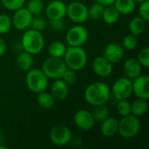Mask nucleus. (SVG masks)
Masks as SVG:
<instances>
[{
    "label": "nucleus",
    "mask_w": 149,
    "mask_h": 149,
    "mask_svg": "<svg viewBox=\"0 0 149 149\" xmlns=\"http://www.w3.org/2000/svg\"><path fill=\"white\" fill-rule=\"evenodd\" d=\"M32 17L33 16L27 8L22 7L15 10L11 18L12 25L18 31H25L31 27Z\"/></svg>",
    "instance_id": "9b49d317"
},
{
    "label": "nucleus",
    "mask_w": 149,
    "mask_h": 149,
    "mask_svg": "<svg viewBox=\"0 0 149 149\" xmlns=\"http://www.w3.org/2000/svg\"><path fill=\"white\" fill-rule=\"evenodd\" d=\"M120 15V14L118 11V10L115 8L113 4H112V5L105 6L102 18L104 22L107 23V24H113L119 20Z\"/></svg>",
    "instance_id": "b1692460"
},
{
    "label": "nucleus",
    "mask_w": 149,
    "mask_h": 149,
    "mask_svg": "<svg viewBox=\"0 0 149 149\" xmlns=\"http://www.w3.org/2000/svg\"><path fill=\"white\" fill-rule=\"evenodd\" d=\"M148 109V100L138 98L131 103V114L141 117L143 116Z\"/></svg>",
    "instance_id": "412c9836"
},
{
    "label": "nucleus",
    "mask_w": 149,
    "mask_h": 149,
    "mask_svg": "<svg viewBox=\"0 0 149 149\" xmlns=\"http://www.w3.org/2000/svg\"><path fill=\"white\" fill-rule=\"evenodd\" d=\"M66 15L74 23L83 24L88 18V8L81 2H72L67 5Z\"/></svg>",
    "instance_id": "1a4fd4ad"
},
{
    "label": "nucleus",
    "mask_w": 149,
    "mask_h": 149,
    "mask_svg": "<svg viewBox=\"0 0 149 149\" xmlns=\"http://www.w3.org/2000/svg\"><path fill=\"white\" fill-rule=\"evenodd\" d=\"M141 130V121L139 117L133 114L123 116L118 121V133L125 139L134 138Z\"/></svg>",
    "instance_id": "20e7f679"
},
{
    "label": "nucleus",
    "mask_w": 149,
    "mask_h": 149,
    "mask_svg": "<svg viewBox=\"0 0 149 149\" xmlns=\"http://www.w3.org/2000/svg\"><path fill=\"white\" fill-rule=\"evenodd\" d=\"M146 23L147 21H145L140 16L134 17V18L131 19V21L128 24V31L131 34L134 36L141 35L144 32L146 29Z\"/></svg>",
    "instance_id": "5701e85b"
},
{
    "label": "nucleus",
    "mask_w": 149,
    "mask_h": 149,
    "mask_svg": "<svg viewBox=\"0 0 149 149\" xmlns=\"http://www.w3.org/2000/svg\"><path fill=\"white\" fill-rule=\"evenodd\" d=\"M137 60L139 61V63L141 65L142 67L145 68H148L149 67V48L148 47H145L143 49H141L139 53H138V57H137Z\"/></svg>",
    "instance_id": "f704fd0d"
},
{
    "label": "nucleus",
    "mask_w": 149,
    "mask_h": 149,
    "mask_svg": "<svg viewBox=\"0 0 149 149\" xmlns=\"http://www.w3.org/2000/svg\"><path fill=\"white\" fill-rule=\"evenodd\" d=\"M116 109L118 113L123 117L131 113V103L127 100H118Z\"/></svg>",
    "instance_id": "2f4dec72"
},
{
    "label": "nucleus",
    "mask_w": 149,
    "mask_h": 149,
    "mask_svg": "<svg viewBox=\"0 0 149 149\" xmlns=\"http://www.w3.org/2000/svg\"><path fill=\"white\" fill-rule=\"evenodd\" d=\"M58 1H63V2H65L66 0H58Z\"/></svg>",
    "instance_id": "c03bdc74"
},
{
    "label": "nucleus",
    "mask_w": 149,
    "mask_h": 149,
    "mask_svg": "<svg viewBox=\"0 0 149 149\" xmlns=\"http://www.w3.org/2000/svg\"><path fill=\"white\" fill-rule=\"evenodd\" d=\"M25 82L28 89L35 93L45 91L48 86V78L40 69H30L27 71Z\"/></svg>",
    "instance_id": "423d86ee"
},
{
    "label": "nucleus",
    "mask_w": 149,
    "mask_h": 149,
    "mask_svg": "<svg viewBox=\"0 0 149 149\" xmlns=\"http://www.w3.org/2000/svg\"><path fill=\"white\" fill-rule=\"evenodd\" d=\"M51 28L55 31H62L65 29V22L63 19H54L50 20Z\"/></svg>",
    "instance_id": "4c0bfd02"
},
{
    "label": "nucleus",
    "mask_w": 149,
    "mask_h": 149,
    "mask_svg": "<svg viewBox=\"0 0 149 149\" xmlns=\"http://www.w3.org/2000/svg\"><path fill=\"white\" fill-rule=\"evenodd\" d=\"M70 143H72V145L74 147H80L83 144V141L79 136H72L70 141Z\"/></svg>",
    "instance_id": "58836bf2"
},
{
    "label": "nucleus",
    "mask_w": 149,
    "mask_h": 149,
    "mask_svg": "<svg viewBox=\"0 0 149 149\" xmlns=\"http://www.w3.org/2000/svg\"><path fill=\"white\" fill-rule=\"evenodd\" d=\"M0 131H1V125H0Z\"/></svg>",
    "instance_id": "a18cd8bd"
},
{
    "label": "nucleus",
    "mask_w": 149,
    "mask_h": 149,
    "mask_svg": "<svg viewBox=\"0 0 149 149\" xmlns=\"http://www.w3.org/2000/svg\"><path fill=\"white\" fill-rule=\"evenodd\" d=\"M67 68L74 71L82 70L87 63V54L82 46H69L63 57Z\"/></svg>",
    "instance_id": "7ed1b4c3"
},
{
    "label": "nucleus",
    "mask_w": 149,
    "mask_h": 149,
    "mask_svg": "<svg viewBox=\"0 0 149 149\" xmlns=\"http://www.w3.org/2000/svg\"><path fill=\"white\" fill-rule=\"evenodd\" d=\"M103 56L112 64L119 63L123 58L124 50L120 45L117 43H110L105 47Z\"/></svg>",
    "instance_id": "dca6fc26"
},
{
    "label": "nucleus",
    "mask_w": 149,
    "mask_h": 149,
    "mask_svg": "<svg viewBox=\"0 0 149 149\" xmlns=\"http://www.w3.org/2000/svg\"><path fill=\"white\" fill-rule=\"evenodd\" d=\"M139 15L141 17H142L145 21L149 20V0H146L142 3H141V5L139 7Z\"/></svg>",
    "instance_id": "e433bc0d"
},
{
    "label": "nucleus",
    "mask_w": 149,
    "mask_h": 149,
    "mask_svg": "<svg viewBox=\"0 0 149 149\" xmlns=\"http://www.w3.org/2000/svg\"><path fill=\"white\" fill-rule=\"evenodd\" d=\"M45 38L41 31L27 29L21 38V45L24 51L35 55L40 53L45 47Z\"/></svg>",
    "instance_id": "f03ea898"
},
{
    "label": "nucleus",
    "mask_w": 149,
    "mask_h": 149,
    "mask_svg": "<svg viewBox=\"0 0 149 149\" xmlns=\"http://www.w3.org/2000/svg\"><path fill=\"white\" fill-rule=\"evenodd\" d=\"M105 6L99 3H95L92 4L88 8V18L92 20H99L102 18Z\"/></svg>",
    "instance_id": "cd10ccee"
},
{
    "label": "nucleus",
    "mask_w": 149,
    "mask_h": 149,
    "mask_svg": "<svg viewBox=\"0 0 149 149\" xmlns=\"http://www.w3.org/2000/svg\"><path fill=\"white\" fill-rule=\"evenodd\" d=\"M6 143V138L5 135L0 131V149H7L8 147L5 145Z\"/></svg>",
    "instance_id": "ea45409f"
},
{
    "label": "nucleus",
    "mask_w": 149,
    "mask_h": 149,
    "mask_svg": "<svg viewBox=\"0 0 149 149\" xmlns=\"http://www.w3.org/2000/svg\"><path fill=\"white\" fill-rule=\"evenodd\" d=\"M95 2L102 4L103 6H108V5L113 4L115 0H95Z\"/></svg>",
    "instance_id": "79ce46f5"
},
{
    "label": "nucleus",
    "mask_w": 149,
    "mask_h": 149,
    "mask_svg": "<svg viewBox=\"0 0 149 149\" xmlns=\"http://www.w3.org/2000/svg\"><path fill=\"white\" fill-rule=\"evenodd\" d=\"M33 63H34L33 55L25 51L20 52L16 58L17 66L21 71H24V72H27L30 69H31Z\"/></svg>",
    "instance_id": "aec40b11"
},
{
    "label": "nucleus",
    "mask_w": 149,
    "mask_h": 149,
    "mask_svg": "<svg viewBox=\"0 0 149 149\" xmlns=\"http://www.w3.org/2000/svg\"><path fill=\"white\" fill-rule=\"evenodd\" d=\"M77 79H78V75H77L76 71L70 69V68H67L65 70V72H64V74L62 75V78H61V79H63L67 85L74 84L77 81Z\"/></svg>",
    "instance_id": "c9c22d12"
},
{
    "label": "nucleus",
    "mask_w": 149,
    "mask_h": 149,
    "mask_svg": "<svg viewBox=\"0 0 149 149\" xmlns=\"http://www.w3.org/2000/svg\"><path fill=\"white\" fill-rule=\"evenodd\" d=\"M85 100L91 106H100L107 104L110 100L111 91L104 82H93L85 90Z\"/></svg>",
    "instance_id": "f257e3e1"
},
{
    "label": "nucleus",
    "mask_w": 149,
    "mask_h": 149,
    "mask_svg": "<svg viewBox=\"0 0 149 149\" xmlns=\"http://www.w3.org/2000/svg\"><path fill=\"white\" fill-rule=\"evenodd\" d=\"M26 8L32 16L40 15L44 10V3L42 0H30Z\"/></svg>",
    "instance_id": "c85d7f7f"
},
{
    "label": "nucleus",
    "mask_w": 149,
    "mask_h": 149,
    "mask_svg": "<svg viewBox=\"0 0 149 149\" xmlns=\"http://www.w3.org/2000/svg\"><path fill=\"white\" fill-rule=\"evenodd\" d=\"M12 26L11 18L7 14H0V34H6Z\"/></svg>",
    "instance_id": "c756f323"
},
{
    "label": "nucleus",
    "mask_w": 149,
    "mask_h": 149,
    "mask_svg": "<svg viewBox=\"0 0 149 149\" xmlns=\"http://www.w3.org/2000/svg\"><path fill=\"white\" fill-rule=\"evenodd\" d=\"M124 72L126 76L130 79H134L138 76L141 75V69L142 66L137 60V58H127L123 65Z\"/></svg>",
    "instance_id": "a211bd4d"
},
{
    "label": "nucleus",
    "mask_w": 149,
    "mask_h": 149,
    "mask_svg": "<svg viewBox=\"0 0 149 149\" xmlns=\"http://www.w3.org/2000/svg\"><path fill=\"white\" fill-rule=\"evenodd\" d=\"M112 93L117 100H127L133 94V82L127 77L118 79L113 85Z\"/></svg>",
    "instance_id": "6e6552de"
},
{
    "label": "nucleus",
    "mask_w": 149,
    "mask_h": 149,
    "mask_svg": "<svg viewBox=\"0 0 149 149\" xmlns=\"http://www.w3.org/2000/svg\"><path fill=\"white\" fill-rule=\"evenodd\" d=\"M100 131L105 137L114 136L118 133V120L113 117H107L101 122Z\"/></svg>",
    "instance_id": "6ab92c4d"
},
{
    "label": "nucleus",
    "mask_w": 149,
    "mask_h": 149,
    "mask_svg": "<svg viewBox=\"0 0 149 149\" xmlns=\"http://www.w3.org/2000/svg\"><path fill=\"white\" fill-rule=\"evenodd\" d=\"M113 5L120 14L128 15L134 11L136 8V2L134 0H115Z\"/></svg>",
    "instance_id": "4be33fe9"
},
{
    "label": "nucleus",
    "mask_w": 149,
    "mask_h": 149,
    "mask_svg": "<svg viewBox=\"0 0 149 149\" xmlns=\"http://www.w3.org/2000/svg\"><path fill=\"white\" fill-rule=\"evenodd\" d=\"M138 45V39L136 36L133 34H128L124 37L122 40V46L127 50H134Z\"/></svg>",
    "instance_id": "72a5a7b5"
},
{
    "label": "nucleus",
    "mask_w": 149,
    "mask_h": 149,
    "mask_svg": "<svg viewBox=\"0 0 149 149\" xmlns=\"http://www.w3.org/2000/svg\"><path fill=\"white\" fill-rule=\"evenodd\" d=\"M66 46L65 43L61 41H54L48 46V53L52 57L63 58L66 51Z\"/></svg>",
    "instance_id": "a878e982"
},
{
    "label": "nucleus",
    "mask_w": 149,
    "mask_h": 149,
    "mask_svg": "<svg viewBox=\"0 0 149 149\" xmlns=\"http://www.w3.org/2000/svg\"><path fill=\"white\" fill-rule=\"evenodd\" d=\"M51 94L55 100H65L69 94L68 85L61 79H55L51 87Z\"/></svg>",
    "instance_id": "f3484780"
},
{
    "label": "nucleus",
    "mask_w": 149,
    "mask_h": 149,
    "mask_svg": "<svg viewBox=\"0 0 149 149\" xmlns=\"http://www.w3.org/2000/svg\"><path fill=\"white\" fill-rule=\"evenodd\" d=\"M92 68L95 74L99 77L107 78L112 74L113 64L108 61L104 56H99L93 59Z\"/></svg>",
    "instance_id": "4468645a"
},
{
    "label": "nucleus",
    "mask_w": 149,
    "mask_h": 149,
    "mask_svg": "<svg viewBox=\"0 0 149 149\" xmlns=\"http://www.w3.org/2000/svg\"><path fill=\"white\" fill-rule=\"evenodd\" d=\"M92 114L93 116L95 122H102L104 120H106L107 117H109L110 110L107 107V104L95 106L94 109L92 112Z\"/></svg>",
    "instance_id": "bb28decb"
},
{
    "label": "nucleus",
    "mask_w": 149,
    "mask_h": 149,
    "mask_svg": "<svg viewBox=\"0 0 149 149\" xmlns=\"http://www.w3.org/2000/svg\"><path fill=\"white\" fill-rule=\"evenodd\" d=\"M73 120L75 125L83 131H90L95 125V120L92 113L84 109L77 111Z\"/></svg>",
    "instance_id": "f8f14e48"
},
{
    "label": "nucleus",
    "mask_w": 149,
    "mask_h": 149,
    "mask_svg": "<svg viewBox=\"0 0 149 149\" xmlns=\"http://www.w3.org/2000/svg\"><path fill=\"white\" fill-rule=\"evenodd\" d=\"M3 7L9 10L15 11L22 7L25 3V0H0Z\"/></svg>",
    "instance_id": "7c9ffc66"
},
{
    "label": "nucleus",
    "mask_w": 149,
    "mask_h": 149,
    "mask_svg": "<svg viewBox=\"0 0 149 149\" xmlns=\"http://www.w3.org/2000/svg\"><path fill=\"white\" fill-rule=\"evenodd\" d=\"M136 3H142V2H144V1H146V0H134Z\"/></svg>",
    "instance_id": "37998d69"
},
{
    "label": "nucleus",
    "mask_w": 149,
    "mask_h": 149,
    "mask_svg": "<svg viewBox=\"0 0 149 149\" xmlns=\"http://www.w3.org/2000/svg\"><path fill=\"white\" fill-rule=\"evenodd\" d=\"M46 25H47V23L43 17L39 15H36L35 17H32L31 23V29L38 31H42L46 28Z\"/></svg>",
    "instance_id": "473e14b6"
},
{
    "label": "nucleus",
    "mask_w": 149,
    "mask_h": 149,
    "mask_svg": "<svg viewBox=\"0 0 149 149\" xmlns=\"http://www.w3.org/2000/svg\"><path fill=\"white\" fill-rule=\"evenodd\" d=\"M67 69L66 64L63 58H56L50 56L42 65V71L48 79H61L62 75Z\"/></svg>",
    "instance_id": "39448f33"
},
{
    "label": "nucleus",
    "mask_w": 149,
    "mask_h": 149,
    "mask_svg": "<svg viewBox=\"0 0 149 149\" xmlns=\"http://www.w3.org/2000/svg\"><path fill=\"white\" fill-rule=\"evenodd\" d=\"M72 137V131L64 125L55 126L50 132V141L57 147H64L69 144Z\"/></svg>",
    "instance_id": "9d476101"
},
{
    "label": "nucleus",
    "mask_w": 149,
    "mask_h": 149,
    "mask_svg": "<svg viewBox=\"0 0 149 149\" xmlns=\"http://www.w3.org/2000/svg\"><path fill=\"white\" fill-rule=\"evenodd\" d=\"M6 52V44L4 42V40L0 38V57L3 56Z\"/></svg>",
    "instance_id": "a19ab883"
},
{
    "label": "nucleus",
    "mask_w": 149,
    "mask_h": 149,
    "mask_svg": "<svg viewBox=\"0 0 149 149\" xmlns=\"http://www.w3.org/2000/svg\"><path fill=\"white\" fill-rule=\"evenodd\" d=\"M88 39V31L86 27L77 24L71 27L65 35V40L69 46H82Z\"/></svg>",
    "instance_id": "0eeeda50"
},
{
    "label": "nucleus",
    "mask_w": 149,
    "mask_h": 149,
    "mask_svg": "<svg viewBox=\"0 0 149 149\" xmlns=\"http://www.w3.org/2000/svg\"><path fill=\"white\" fill-rule=\"evenodd\" d=\"M133 82V93L137 98L145 100L149 99V77L148 75H140L134 79Z\"/></svg>",
    "instance_id": "2eb2a0df"
},
{
    "label": "nucleus",
    "mask_w": 149,
    "mask_h": 149,
    "mask_svg": "<svg viewBox=\"0 0 149 149\" xmlns=\"http://www.w3.org/2000/svg\"><path fill=\"white\" fill-rule=\"evenodd\" d=\"M37 102L40 107H42L44 109H51L54 106L55 100L53 99V97L52 96L51 93L43 91V92L38 93Z\"/></svg>",
    "instance_id": "393cba45"
},
{
    "label": "nucleus",
    "mask_w": 149,
    "mask_h": 149,
    "mask_svg": "<svg viewBox=\"0 0 149 149\" xmlns=\"http://www.w3.org/2000/svg\"><path fill=\"white\" fill-rule=\"evenodd\" d=\"M67 5L63 1L53 0L45 8V15L50 20L64 19L66 16Z\"/></svg>",
    "instance_id": "ddd939ff"
}]
</instances>
